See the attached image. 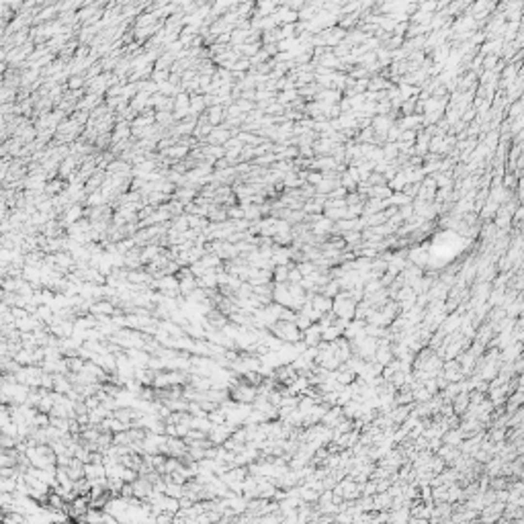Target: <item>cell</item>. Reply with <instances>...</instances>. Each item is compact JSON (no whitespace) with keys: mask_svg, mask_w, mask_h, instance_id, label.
<instances>
[{"mask_svg":"<svg viewBox=\"0 0 524 524\" xmlns=\"http://www.w3.org/2000/svg\"><path fill=\"white\" fill-rule=\"evenodd\" d=\"M269 332L277 340H281L283 344H297L303 340V332L297 328L295 321H277Z\"/></svg>","mask_w":524,"mask_h":524,"instance_id":"obj_1","label":"cell"},{"mask_svg":"<svg viewBox=\"0 0 524 524\" xmlns=\"http://www.w3.org/2000/svg\"><path fill=\"white\" fill-rule=\"evenodd\" d=\"M504 510H506L504 502H493L490 506H485V508L479 512V520L483 524H495L498 520L504 518Z\"/></svg>","mask_w":524,"mask_h":524,"instance_id":"obj_2","label":"cell"},{"mask_svg":"<svg viewBox=\"0 0 524 524\" xmlns=\"http://www.w3.org/2000/svg\"><path fill=\"white\" fill-rule=\"evenodd\" d=\"M80 522H86V524H121L113 514H109L105 508H90V512L86 514L84 520Z\"/></svg>","mask_w":524,"mask_h":524,"instance_id":"obj_3","label":"cell"},{"mask_svg":"<svg viewBox=\"0 0 524 524\" xmlns=\"http://www.w3.org/2000/svg\"><path fill=\"white\" fill-rule=\"evenodd\" d=\"M207 100H205V96H201V95H191V117H197L199 119V115L203 113V111H207Z\"/></svg>","mask_w":524,"mask_h":524,"instance_id":"obj_4","label":"cell"},{"mask_svg":"<svg viewBox=\"0 0 524 524\" xmlns=\"http://www.w3.org/2000/svg\"><path fill=\"white\" fill-rule=\"evenodd\" d=\"M469 408H471V395H469L467 391L465 393H459L455 401H453V410L455 413H465Z\"/></svg>","mask_w":524,"mask_h":524,"instance_id":"obj_5","label":"cell"},{"mask_svg":"<svg viewBox=\"0 0 524 524\" xmlns=\"http://www.w3.org/2000/svg\"><path fill=\"white\" fill-rule=\"evenodd\" d=\"M289 272H291V266H274L272 269V279H274V285H287L289 283Z\"/></svg>","mask_w":524,"mask_h":524,"instance_id":"obj_6","label":"cell"},{"mask_svg":"<svg viewBox=\"0 0 524 524\" xmlns=\"http://www.w3.org/2000/svg\"><path fill=\"white\" fill-rule=\"evenodd\" d=\"M2 524H29V518L21 512H6L2 516Z\"/></svg>","mask_w":524,"mask_h":524,"instance_id":"obj_7","label":"cell"},{"mask_svg":"<svg viewBox=\"0 0 524 524\" xmlns=\"http://www.w3.org/2000/svg\"><path fill=\"white\" fill-rule=\"evenodd\" d=\"M373 125H375V129L379 131V133H385V131H389L391 127H393V125H391V121H389V117H383V115H379V117H377L375 121H373Z\"/></svg>","mask_w":524,"mask_h":524,"instance_id":"obj_8","label":"cell"},{"mask_svg":"<svg viewBox=\"0 0 524 524\" xmlns=\"http://www.w3.org/2000/svg\"><path fill=\"white\" fill-rule=\"evenodd\" d=\"M371 436H375V438H377V436H379V430H377V428H373V430H371ZM361 445H369V436H365Z\"/></svg>","mask_w":524,"mask_h":524,"instance_id":"obj_9","label":"cell"},{"mask_svg":"<svg viewBox=\"0 0 524 524\" xmlns=\"http://www.w3.org/2000/svg\"><path fill=\"white\" fill-rule=\"evenodd\" d=\"M408 524H430V522H428V520H424V518H412V516H410Z\"/></svg>","mask_w":524,"mask_h":524,"instance_id":"obj_10","label":"cell"}]
</instances>
